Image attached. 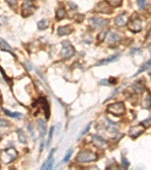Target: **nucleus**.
Instances as JSON below:
<instances>
[{
    "mask_svg": "<svg viewBox=\"0 0 151 170\" xmlns=\"http://www.w3.org/2000/svg\"><path fill=\"white\" fill-rule=\"evenodd\" d=\"M150 78H151V74H150Z\"/></svg>",
    "mask_w": 151,
    "mask_h": 170,
    "instance_id": "nucleus-36",
    "label": "nucleus"
},
{
    "mask_svg": "<svg viewBox=\"0 0 151 170\" xmlns=\"http://www.w3.org/2000/svg\"><path fill=\"white\" fill-rule=\"evenodd\" d=\"M48 26V20L43 19L41 20L40 21L38 22V28H39L40 30H44V29H45Z\"/></svg>",
    "mask_w": 151,
    "mask_h": 170,
    "instance_id": "nucleus-21",
    "label": "nucleus"
},
{
    "mask_svg": "<svg viewBox=\"0 0 151 170\" xmlns=\"http://www.w3.org/2000/svg\"><path fill=\"white\" fill-rule=\"evenodd\" d=\"M122 0H106V2L110 5L113 7H119L121 5Z\"/></svg>",
    "mask_w": 151,
    "mask_h": 170,
    "instance_id": "nucleus-23",
    "label": "nucleus"
},
{
    "mask_svg": "<svg viewBox=\"0 0 151 170\" xmlns=\"http://www.w3.org/2000/svg\"><path fill=\"white\" fill-rule=\"evenodd\" d=\"M72 29L69 25L64 26H60L58 29V33L59 36H66V35H69L72 33Z\"/></svg>",
    "mask_w": 151,
    "mask_h": 170,
    "instance_id": "nucleus-15",
    "label": "nucleus"
},
{
    "mask_svg": "<svg viewBox=\"0 0 151 170\" xmlns=\"http://www.w3.org/2000/svg\"><path fill=\"white\" fill-rule=\"evenodd\" d=\"M66 15V10L65 8H61L58 10V12H57V14H56V18L57 19H63V18L65 17Z\"/></svg>",
    "mask_w": 151,
    "mask_h": 170,
    "instance_id": "nucleus-22",
    "label": "nucleus"
},
{
    "mask_svg": "<svg viewBox=\"0 0 151 170\" xmlns=\"http://www.w3.org/2000/svg\"><path fill=\"white\" fill-rule=\"evenodd\" d=\"M38 125H39V130L40 132V135H41V137H43L46 133L45 122L43 119H39L38 120Z\"/></svg>",
    "mask_w": 151,
    "mask_h": 170,
    "instance_id": "nucleus-18",
    "label": "nucleus"
},
{
    "mask_svg": "<svg viewBox=\"0 0 151 170\" xmlns=\"http://www.w3.org/2000/svg\"><path fill=\"white\" fill-rule=\"evenodd\" d=\"M54 151H55V149H52V151H51V153L49 154L46 161L44 163L43 166L41 167V169H52L53 163H54V157H53V154H54Z\"/></svg>",
    "mask_w": 151,
    "mask_h": 170,
    "instance_id": "nucleus-9",
    "label": "nucleus"
},
{
    "mask_svg": "<svg viewBox=\"0 0 151 170\" xmlns=\"http://www.w3.org/2000/svg\"><path fill=\"white\" fill-rule=\"evenodd\" d=\"M18 157V152L13 147L11 148L5 149L4 151H2L1 153V156H0V159L5 164H8L9 163L12 162L14 160L17 158Z\"/></svg>",
    "mask_w": 151,
    "mask_h": 170,
    "instance_id": "nucleus-2",
    "label": "nucleus"
},
{
    "mask_svg": "<svg viewBox=\"0 0 151 170\" xmlns=\"http://www.w3.org/2000/svg\"><path fill=\"white\" fill-rule=\"evenodd\" d=\"M96 12L98 13H111V8L107 5V3L104 2H100L97 5L95 9Z\"/></svg>",
    "mask_w": 151,
    "mask_h": 170,
    "instance_id": "nucleus-13",
    "label": "nucleus"
},
{
    "mask_svg": "<svg viewBox=\"0 0 151 170\" xmlns=\"http://www.w3.org/2000/svg\"><path fill=\"white\" fill-rule=\"evenodd\" d=\"M107 111L113 116H122L125 113V107L122 102H116L107 106Z\"/></svg>",
    "mask_w": 151,
    "mask_h": 170,
    "instance_id": "nucleus-3",
    "label": "nucleus"
},
{
    "mask_svg": "<svg viewBox=\"0 0 151 170\" xmlns=\"http://www.w3.org/2000/svg\"><path fill=\"white\" fill-rule=\"evenodd\" d=\"M7 3L12 7H15L17 5V2H18V0H5Z\"/></svg>",
    "mask_w": 151,
    "mask_h": 170,
    "instance_id": "nucleus-34",
    "label": "nucleus"
},
{
    "mask_svg": "<svg viewBox=\"0 0 151 170\" xmlns=\"http://www.w3.org/2000/svg\"><path fill=\"white\" fill-rule=\"evenodd\" d=\"M9 126V123L7 120L3 119H0V127H7Z\"/></svg>",
    "mask_w": 151,
    "mask_h": 170,
    "instance_id": "nucleus-32",
    "label": "nucleus"
},
{
    "mask_svg": "<svg viewBox=\"0 0 151 170\" xmlns=\"http://www.w3.org/2000/svg\"><path fill=\"white\" fill-rule=\"evenodd\" d=\"M93 141L94 143L95 144L96 146H97L98 147L100 148H103L105 147L107 145V143H106L105 140H103L102 138L99 137L97 135H94L93 136Z\"/></svg>",
    "mask_w": 151,
    "mask_h": 170,
    "instance_id": "nucleus-16",
    "label": "nucleus"
},
{
    "mask_svg": "<svg viewBox=\"0 0 151 170\" xmlns=\"http://www.w3.org/2000/svg\"><path fill=\"white\" fill-rule=\"evenodd\" d=\"M40 102L41 104V106L45 111V116L46 119H48L50 116V107L48 105L47 100L45 97H41L40 99Z\"/></svg>",
    "mask_w": 151,
    "mask_h": 170,
    "instance_id": "nucleus-11",
    "label": "nucleus"
},
{
    "mask_svg": "<svg viewBox=\"0 0 151 170\" xmlns=\"http://www.w3.org/2000/svg\"><path fill=\"white\" fill-rule=\"evenodd\" d=\"M100 83L103 85H109L110 82H109V80H106V79H103L100 82Z\"/></svg>",
    "mask_w": 151,
    "mask_h": 170,
    "instance_id": "nucleus-35",
    "label": "nucleus"
},
{
    "mask_svg": "<svg viewBox=\"0 0 151 170\" xmlns=\"http://www.w3.org/2000/svg\"><path fill=\"white\" fill-rule=\"evenodd\" d=\"M18 136H19V141L21 143H26V138L25 134L22 130H19L18 131Z\"/></svg>",
    "mask_w": 151,
    "mask_h": 170,
    "instance_id": "nucleus-25",
    "label": "nucleus"
},
{
    "mask_svg": "<svg viewBox=\"0 0 151 170\" xmlns=\"http://www.w3.org/2000/svg\"><path fill=\"white\" fill-rule=\"evenodd\" d=\"M122 168L126 169L130 166V163L125 157H122Z\"/></svg>",
    "mask_w": 151,
    "mask_h": 170,
    "instance_id": "nucleus-28",
    "label": "nucleus"
},
{
    "mask_svg": "<svg viewBox=\"0 0 151 170\" xmlns=\"http://www.w3.org/2000/svg\"><path fill=\"white\" fill-rule=\"evenodd\" d=\"M137 3H138L139 8H142V9H144L147 6V0H138Z\"/></svg>",
    "mask_w": 151,
    "mask_h": 170,
    "instance_id": "nucleus-27",
    "label": "nucleus"
},
{
    "mask_svg": "<svg viewBox=\"0 0 151 170\" xmlns=\"http://www.w3.org/2000/svg\"><path fill=\"white\" fill-rule=\"evenodd\" d=\"M143 126H134V127L131 128L129 130V135L130 137L135 138L138 137L140 135H141L142 133L144 132L145 128H142Z\"/></svg>",
    "mask_w": 151,
    "mask_h": 170,
    "instance_id": "nucleus-10",
    "label": "nucleus"
},
{
    "mask_svg": "<svg viewBox=\"0 0 151 170\" xmlns=\"http://www.w3.org/2000/svg\"><path fill=\"white\" fill-rule=\"evenodd\" d=\"M33 7V4L30 0H25L22 5V15L23 17H28L32 15Z\"/></svg>",
    "mask_w": 151,
    "mask_h": 170,
    "instance_id": "nucleus-8",
    "label": "nucleus"
},
{
    "mask_svg": "<svg viewBox=\"0 0 151 170\" xmlns=\"http://www.w3.org/2000/svg\"><path fill=\"white\" fill-rule=\"evenodd\" d=\"M128 16L126 14H122V15H119L115 20V24L119 26H125L127 23H128Z\"/></svg>",
    "mask_w": 151,
    "mask_h": 170,
    "instance_id": "nucleus-14",
    "label": "nucleus"
},
{
    "mask_svg": "<svg viewBox=\"0 0 151 170\" xmlns=\"http://www.w3.org/2000/svg\"><path fill=\"white\" fill-rule=\"evenodd\" d=\"M141 125L144 128H147V127H149V126H151V118L144 119L143 122H141Z\"/></svg>",
    "mask_w": 151,
    "mask_h": 170,
    "instance_id": "nucleus-29",
    "label": "nucleus"
},
{
    "mask_svg": "<svg viewBox=\"0 0 151 170\" xmlns=\"http://www.w3.org/2000/svg\"><path fill=\"white\" fill-rule=\"evenodd\" d=\"M53 133H54V127H51L50 129V132H49V136H48V146H49L50 142H51V139H52V136H53Z\"/></svg>",
    "mask_w": 151,
    "mask_h": 170,
    "instance_id": "nucleus-33",
    "label": "nucleus"
},
{
    "mask_svg": "<svg viewBox=\"0 0 151 170\" xmlns=\"http://www.w3.org/2000/svg\"><path fill=\"white\" fill-rule=\"evenodd\" d=\"M91 125H92V123H89V125H87V126H86V128L83 129V131L81 132V134L79 135V138L80 137H82V136H83L84 135H86V133H88V132L90 130V129H91Z\"/></svg>",
    "mask_w": 151,
    "mask_h": 170,
    "instance_id": "nucleus-30",
    "label": "nucleus"
},
{
    "mask_svg": "<svg viewBox=\"0 0 151 170\" xmlns=\"http://www.w3.org/2000/svg\"><path fill=\"white\" fill-rule=\"evenodd\" d=\"M2 111H3L7 116H10V117L12 118H15V119H20V118H22V116H23L22 113H18V112H14V113H12V112L9 111L8 110L5 109V108L2 109Z\"/></svg>",
    "mask_w": 151,
    "mask_h": 170,
    "instance_id": "nucleus-20",
    "label": "nucleus"
},
{
    "mask_svg": "<svg viewBox=\"0 0 151 170\" xmlns=\"http://www.w3.org/2000/svg\"><path fill=\"white\" fill-rule=\"evenodd\" d=\"M0 49H2V50H3V51H6L8 52L12 53V54L14 55L12 47L8 44V43H7L6 41H5V40L2 39H0Z\"/></svg>",
    "mask_w": 151,
    "mask_h": 170,
    "instance_id": "nucleus-17",
    "label": "nucleus"
},
{
    "mask_svg": "<svg viewBox=\"0 0 151 170\" xmlns=\"http://www.w3.org/2000/svg\"><path fill=\"white\" fill-rule=\"evenodd\" d=\"M63 49L61 50V54L64 59H68L70 58L71 57L74 55L75 54V49H74L73 46H72L70 42L68 41H64L62 42Z\"/></svg>",
    "mask_w": 151,
    "mask_h": 170,
    "instance_id": "nucleus-4",
    "label": "nucleus"
},
{
    "mask_svg": "<svg viewBox=\"0 0 151 170\" xmlns=\"http://www.w3.org/2000/svg\"><path fill=\"white\" fill-rule=\"evenodd\" d=\"M119 40V36L117 33H110L108 37V42H110V43H115Z\"/></svg>",
    "mask_w": 151,
    "mask_h": 170,
    "instance_id": "nucleus-24",
    "label": "nucleus"
},
{
    "mask_svg": "<svg viewBox=\"0 0 151 170\" xmlns=\"http://www.w3.org/2000/svg\"><path fill=\"white\" fill-rule=\"evenodd\" d=\"M72 154H73V150H69V151H67V154L65 155V157H64L63 161H64V162H67L70 159Z\"/></svg>",
    "mask_w": 151,
    "mask_h": 170,
    "instance_id": "nucleus-31",
    "label": "nucleus"
},
{
    "mask_svg": "<svg viewBox=\"0 0 151 170\" xmlns=\"http://www.w3.org/2000/svg\"><path fill=\"white\" fill-rule=\"evenodd\" d=\"M107 33H108V30H104V31H101L97 36V39H98L99 42H103L105 39L106 36H107Z\"/></svg>",
    "mask_w": 151,
    "mask_h": 170,
    "instance_id": "nucleus-26",
    "label": "nucleus"
},
{
    "mask_svg": "<svg viewBox=\"0 0 151 170\" xmlns=\"http://www.w3.org/2000/svg\"><path fill=\"white\" fill-rule=\"evenodd\" d=\"M128 28L131 31L135 32V33L141 31V29H142L141 20L138 18H131L128 22Z\"/></svg>",
    "mask_w": 151,
    "mask_h": 170,
    "instance_id": "nucleus-5",
    "label": "nucleus"
},
{
    "mask_svg": "<svg viewBox=\"0 0 151 170\" xmlns=\"http://www.w3.org/2000/svg\"><path fill=\"white\" fill-rule=\"evenodd\" d=\"M110 21L108 19H104L102 18H92L90 19V23L94 27L102 28L107 26Z\"/></svg>",
    "mask_w": 151,
    "mask_h": 170,
    "instance_id": "nucleus-7",
    "label": "nucleus"
},
{
    "mask_svg": "<svg viewBox=\"0 0 151 170\" xmlns=\"http://www.w3.org/2000/svg\"><path fill=\"white\" fill-rule=\"evenodd\" d=\"M120 56H121V54H115L114 55L109 57L108 58L103 59V60H101V61H100L97 64H96V66L106 65V64H110V63L114 62V61H117V60H119V59Z\"/></svg>",
    "mask_w": 151,
    "mask_h": 170,
    "instance_id": "nucleus-12",
    "label": "nucleus"
},
{
    "mask_svg": "<svg viewBox=\"0 0 151 170\" xmlns=\"http://www.w3.org/2000/svg\"><path fill=\"white\" fill-rule=\"evenodd\" d=\"M150 67H151V60H149V61H147V62H145L144 64H143V65L140 67V69L138 70V71L135 74V75H134V77H136V76L139 75V74H141V73H143V72H144V71H147L148 69H150Z\"/></svg>",
    "mask_w": 151,
    "mask_h": 170,
    "instance_id": "nucleus-19",
    "label": "nucleus"
},
{
    "mask_svg": "<svg viewBox=\"0 0 151 170\" xmlns=\"http://www.w3.org/2000/svg\"><path fill=\"white\" fill-rule=\"evenodd\" d=\"M97 155L90 151H79L76 156V161L79 163H89L97 160Z\"/></svg>",
    "mask_w": 151,
    "mask_h": 170,
    "instance_id": "nucleus-1",
    "label": "nucleus"
},
{
    "mask_svg": "<svg viewBox=\"0 0 151 170\" xmlns=\"http://www.w3.org/2000/svg\"><path fill=\"white\" fill-rule=\"evenodd\" d=\"M141 107L144 109H150L151 107V94L149 90L145 89L142 94Z\"/></svg>",
    "mask_w": 151,
    "mask_h": 170,
    "instance_id": "nucleus-6",
    "label": "nucleus"
}]
</instances>
